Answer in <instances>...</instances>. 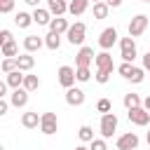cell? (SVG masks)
I'll return each instance as SVG.
<instances>
[{
    "mask_svg": "<svg viewBox=\"0 0 150 150\" xmlns=\"http://www.w3.org/2000/svg\"><path fill=\"white\" fill-rule=\"evenodd\" d=\"M120 56H122V61H127V63H134V61H136L138 52H136V42H134L131 35L120 38Z\"/></svg>",
    "mask_w": 150,
    "mask_h": 150,
    "instance_id": "6da1fadb",
    "label": "cell"
},
{
    "mask_svg": "<svg viewBox=\"0 0 150 150\" xmlns=\"http://www.w3.org/2000/svg\"><path fill=\"white\" fill-rule=\"evenodd\" d=\"M98 129H101V138H112V134L117 131V115L115 112H105V115H101V124H98Z\"/></svg>",
    "mask_w": 150,
    "mask_h": 150,
    "instance_id": "7a4b0ae2",
    "label": "cell"
},
{
    "mask_svg": "<svg viewBox=\"0 0 150 150\" xmlns=\"http://www.w3.org/2000/svg\"><path fill=\"white\" fill-rule=\"evenodd\" d=\"M84 35H87V26H84L82 21H75V23H70V28H68V33H66V40H68L70 45L82 47Z\"/></svg>",
    "mask_w": 150,
    "mask_h": 150,
    "instance_id": "3957f363",
    "label": "cell"
},
{
    "mask_svg": "<svg viewBox=\"0 0 150 150\" xmlns=\"http://www.w3.org/2000/svg\"><path fill=\"white\" fill-rule=\"evenodd\" d=\"M148 23H150V19H148L145 14H136V16L129 21V35H131V38H141V35L148 30Z\"/></svg>",
    "mask_w": 150,
    "mask_h": 150,
    "instance_id": "277c9868",
    "label": "cell"
},
{
    "mask_svg": "<svg viewBox=\"0 0 150 150\" xmlns=\"http://www.w3.org/2000/svg\"><path fill=\"white\" fill-rule=\"evenodd\" d=\"M56 75H59V84H61L63 89H70V87H75V82H77V75H75V68H73V66H61V68L56 70Z\"/></svg>",
    "mask_w": 150,
    "mask_h": 150,
    "instance_id": "5b68a950",
    "label": "cell"
},
{
    "mask_svg": "<svg viewBox=\"0 0 150 150\" xmlns=\"http://www.w3.org/2000/svg\"><path fill=\"white\" fill-rule=\"evenodd\" d=\"M40 131L45 136H54L59 131V120H56V112H42V120H40Z\"/></svg>",
    "mask_w": 150,
    "mask_h": 150,
    "instance_id": "8992f818",
    "label": "cell"
},
{
    "mask_svg": "<svg viewBox=\"0 0 150 150\" xmlns=\"http://www.w3.org/2000/svg\"><path fill=\"white\" fill-rule=\"evenodd\" d=\"M117 38H120V35H117V28H115V26H108V28H103L101 35H98V47H101L103 52H108V49L117 42Z\"/></svg>",
    "mask_w": 150,
    "mask_h": 150,
    "instance_id": "52a82bcc",
    "label": "cell"
},
{
    "mask_svg": "<svg viewBox=\"0 0 150 150\" xmlns=\"http://www.w3.org/2000/svg\"><path fill=\"white\" fill-rule=\"evenodd\" d=\"M127 117H129V122L136 124V127H148V124H150V112H148L143 105H141V108L127 110Z\"/></svg>",
    "mask_w": 150,
    "mask_h": 150,
    "instance_id": "ba28073f",
    "label": "cell"
},
{
    "mask_svg": "<svg viewBox=\"0 0 150 150\" xmlns=\"http://www.w3.org/2000/svg\"><path fill=\"white\" fill-rule=\"evenodd\" d=\"M138 143H141V138H138V134H136V131H127V134H122V136L115 141L117 150H136V148H138Z\"/></svg>",
    "mask_w": 150,
    "mask_h": 150,
    "instance_id": "9c48e42d",
    "label": "cell"
},
{
    "mask_svg": "<svg viewBox=\"0 0 150 150\" xmlns=\"http://www.w3.org/2000/svg\"><path fill=\"white\" fill-rule=\"evenodd\" d=\"M94 59H96L94 49H91V47H87V45H82V47H80V52L75 54V68H89Z\"/></svg>",
    "mask_w": 150,
    "mask_h": 150,
    "instance_id": "30bf717a",
    "label": "cell"
},
{
    "mask_svg": "<svg viewBox=\"0 0 150 150\" xmlns=\"http://www.w3.org/2000/svg\"><path fill=\"white\" fill-rule=\"evenodd\" d=\"M94 66H96V70H108V73H112V70H115V63H112L110 52H101V54H96Z\"/></svg>",
    "mask_w": 150,
    "mask_h": 150,
    "instance_id": "8fae6325",
    "label": "cell"
},
{
    "mask_svg": "<svg viewBox=\"0 0 150 150\" xmlns=\"http://www.w3.org/2000/svg\"><path fill=\"white\" fill-rule=\"evenodd\" d=\"M84 91L80 89V87H70V89H66V103L68 105H73V108H77V105H82L84 103Z\"/></svg>",
    "mask_w": 150,
    "mask_h": 150,
    "instance_id": "7c38bea8",
    "label": "cell"
},
{
    "mask_svg": "<svg viewBox=\"0 0 150 150\" xmlns=\"http://www.w3.org/2000/svg\"><path fill=\"white\" fill-rule=\"evenodd\" d=\"M28 94H30V91H26L23 87H21V89H12L9 103H12L14 108H26V105H28Z\"/></svg>",
    "mask_w": 150,
    "mask_h": 150,
    "instance_id": "4fadbf2b",
    "label": "cell"
},
{
    "mask_svg": "<svg viewBox=\"0 0 150 150\" xmlns=\"http://www.w3.org/2000/svg\"><path fill=\"white\" fill-rule=\"evenodd\" d=\"M42 47H45V38H40V35H26V38H23V49H26L28 54L40 52Z\"/></svg>",
    "mask_w": 150,
    "mask_h": 150,
    "instance_id": "5bb4252c",
    "label": "cell"
},
{
    "mask_svg": "<svg viewBox=\"0 0 150 150\" xmlns=\"http://www.w3.org/2000/svg\"><path fill=\"white\" fill-rule=\"evenodd\" d=\"M52 19H54V16H52V12H49L47 7H35V9H33V21H35L38 26H49Z\"/></svg>",
    "mask_w": 150,
    "mask_h": 150,
    "instance_id": "9a60e30c",
    "label": "cell"
},
{
    "mask_svg": "<svg viewBox=\"0 0 150 150\" xmlns=\"http://www.w3.org/2000/svg\"><path fill=\"white\" fill-rule=\"evenodd\" d=\"M40 120H42V115H38L35 110H28V112L21 115V127L23 129H38L40 127Z\"/></svg>",
    "mask_w": 150,
    "mask_h": 150,
    "instance_id": "2e32d148",
    "label": "cell"
},
{
    "mask_svg": "<svg viewBox=\"0 0 150 150\" xmlns=\"http://www.w3.org/2000/svg\"><path fill=\"white\" fill-rule=\"evenodd\" d=\"M16 66H19V70H21V73H30V70H33V66H35V56H33V54H28V52H23V54H19V56H16Z\"/></svg>",
    "mask_w": 150,
    "mask_h": 150,
    "instance_id": "e0dca14e",
    "label": "cell"
},
{
    "mask_svg": "<svg viewBox=\"0 0 150 150\" xmlns=\"http://www.w3.org/2000/svg\"><path fill=\"white\" fill-rule=\"evenodd\" d=\"M68 0H47V9L52 12V16H63L68 12Z\"/></svg>",
    "mask_w": 150,
    "mask_h": 150,
    "instance_id": "ac0fdd59",
    "label": "cell"
},
{
    "mask_svg": "<svg viewBox=\"0 0 150 150\" xmlns=\"http://www.w3.org/2000/svg\"><path fill=\"white\" fill-rule=\"evenodd\" d=\"M89 2H91V0H70L68 14H70V16H82V14L89 9Z\"/></svg>",
    "mask_w": 150,
    "mask_h": 150,
    "instance_id": "d6986e66",
    "label": "cell"
},
{
    "mask_svg": "<svg viewBox=\"0 0 150 150\" xmlns=\"http://www.w3.org/2000/svg\"><path fill=\"white\" fill-rule=\"evenodd\" d=\"M68 28H70V23H68V19H63V16H54V19H52V23H49V30H52V33H56V35L68 33Z\"/></svg>",
    "mask_w": 150,
    "mask_h": 150,
    "instance_id": "ffe728a7",
    "label": "cell"
},
{
    "mask_svg": "<svg viewBox=\"0 0 150 150\" xmlns=\"http://www.w3.org/2000/svg\"><path fill=\"white\" fill-rule=\"evenodd\" d=\"M23 80H26V73H21V70H14V73L5 75V82L9 84V89H21L23 87Z\"/></svg>",
    "mask_w": 150,
    "mask_h": 150,
    "instance_id": "44dd1931",
    "label": "cell"
},
{
    "mask_svg": "<svg viewBox=\"0 0 150 150\" xmlns=\"http://www.w3.org/2000/svg\"><path fill=\"white\" fill-rule=\"evenodd\" d=\"M122 103H124V108H127V110H131V108H141V105H143V98H141L138 94L129 91V94H124Z\"/></svg>",
    "mask_w": 150,
    "mask_h": 150,
    "instance_id": "7402d4cb",
    "label": "cell"
},
{
    "mask_svg": "<svg viewBox=\"0 0 150 150\" xmlns=\"http://www.w3.org/2000/svg\"><path fill=\"white\" fill-rule=\"evenodd\" d=\"M14 23H16L19 28H28V26L35 23V21H33V14H28V12H16V14H14Z\"/></svg>",
    "mask_w": 150,
    "mask_h": 150,
    "instance_id": "603a6c76",
    "label": "cell"
},
{
    "mask_svg": "<svg viewBox=\"0 0 150 150\" xmlns=\"http://www.w3.org/2000/svg\"><path fill=\"white\" fill-rule=\"evenodd\" d=\"M45 47H47V49H52V52H56V49L61 47V35H56V33H52V30H49V33L45 35Z\"/></svg>",
    "mask_w": 150,
    "mask_h": 150,
    "instance_id": "cb8c5ba5",
    "label": "cell"
},
{
    "mask_svg": "<svg viewBox=\"0 0 150 150\" xmlns=\"http://www.w3.org/2000/svg\"><path fill=\"white\" fill-rule=\"evenodd\" d=\"M77 138H80L82 143H91V141H94V129H91L89 124H82V127L77 129Z\"/></svg>",
    "mask_w": 150,
    "mask_h": 150,
    "instance_id": "d4e9b609",
    "label": "cell"
},
{
    "mask_svg": "<svg viewBox=\"0 0 150 150\" xmlns=\"http://www.w3.org/2000/svg\"><path fill=\"white\" fill-rule=\"evenodd\" d=\"M91 12H94V19H105V16H108V12H110V7H108V2L103 0V2H96Z\"/></svg>",
    "mask_w": 150,
    "mask_h": 150,
    "instance_id": "484cf974",
    "label": "cell"
},
{
    "mask_svg": "<svg viewBox=\"0 0 150 150\" xmlns=\"http://www.w3.org/2000/svg\"><path fill=\"white\" fill-rule=\"evenodd\" d=\"M2 56L5 59H16V54H19V45L16 42H7V45H2Z\"/></svg>",
    "mask_w": 150,
    "mask_h": 150,
    "instance_id": "4316f807",
    "label": "cell"
},
{
    "mask_svg": "<svg viewBox=\"0 0 150 150\" xmlns=\"http://www.w3.org/2000/svg\"><path fill=\"white\" fill-rule=\"evenodd\" d=\"M40 87V77L38 75H30V73H26V80H23V89L26 91H35Z\"/></svg>",
    "mask_w": 150,
    "mask_h": 150,
    "instance_id": "83f0119b",
    "label": "cell"
},
{
    "mask_svg": "<svg viewBox=\"0 0 150 150\" xmlns=\"http://www.w3.org/2000/svg\"><path fill=\"white\" fill-rule=\"evenodd\" d=\"M145 80V70H143V66L138 68V66H134V73L129 75V82H134V84H141Z\"/></svg>",
    "mask_w": 150,
    "mask_h": 150,
    "instance_id": "f1b7e54d",
    "label": "cell"
},
{
    "mask_svg": "<svg viewBox=\"0 0 150 150\" xmlns=\"http://www.w3.org/2000/svg\"><path fill=\"white\" fill-rule=\"evenodd\" d=\"M2 73L5 75H9V73H14V70H19V66H16V59H2Z\"/></svg>",
    "mask_w": 150,
    "mask_h": 150,
    "instance_id": "f546056e",
    "label": "cell"
},
{
    "mask_svg": "<svg viewBox=\"0 0 150 150\" xmlns=\"http://www.w3.org/2000/svg\"><path fill=\"white\" fill-rule=\"evenodd\" d=\"M117 73H120L124 80H129V75L134 73V63H127V61H122V63L117 66Z\"/></svg>",
    "mask_w": 150,
    "mask_h": 150,
    "instance_id": "4dcf8cb0",
    "label": "cell"
},
{
    "mask_svg": "<svg viewBox=\"0 0 150 150\" xmlns=\"http://www.w3.org/2000/svg\"><path fill=\"white\" fill-rule=\"evenodd\" d=\"M96 110H98L101 115H105V112H112V103H110L108 98H98V101H96Z\"/></svg>",
    "mask_w": 150,
    "mask_h": 150,
    "instance_id": "1f68e13d",
    "label": "cell"
},
{
    "mask_svg": "<svg viewBox=\"0 0 150 150\" xmlns=\"http://www.w3.org/2000/svg\"><path fill=\"white\" fill-rule=\"evenodd\" d=\"M77 82H89L91 80V68H75Z\"/></svg>",
    "mask_w": 150,
    "mask_h": 150,
    "instance_id": "d6a6232c",
    "label": "cell"
},
{
    "mask_svg": "<svg viewBox=\"0 0 150 150\" xmlns=\"http://www.w3.org/2000/svg\"><path fill=\"white\" fill-rule=\"evenodd\" d=\"M89 150H108V143H105V138H94V141L89 143Z\"/></svg>",
    "mask_w": 150,
    "mask_h": 150,
    "instance_id": "836d02e7",
    "label": "cell"
},
{
    "mask_svg": "<svg viewBox=\"0 0 150 150\" xmlns=\"http://www.w3.org/2000/svg\"><path fill=\"white\" fill-rule=\"evenodd\" d=\"M110 75H112V73H108V70H96V75H94V80H96L98 84H105V82L110 80Z\"/></svg>",
    "mask_w": 150,
    "mask_h": 150,
    "instance_id": "e575fe53",
    "label": "cell"
},
{
    "mask_svg": "<svg viewBox=\"0 0 150 150\" xmlns=\"http://www.w3.org/2000/svg\"><path fill=\"white\" fill-rule=\"evenodd\" d=\"M7 42H14V40H12V33L7 28H2L0 30V45H7Z\"/></svg>",
    "mask_w": 150,
    "mask_h": 150,
    "instance_id": "d590c367",
    "label": "cell"
},
{
    "mask_svg": "<svg viewBox=\"0 0 150 150\" xmlns=\"http://www.w3.org/2000/svg\"><path fill=\"white\" fill-rule=\"evenodd\" d=\"M9 105H12V103H9L7 98H0V115H7V110H9Z\"/></svg>",
    "mask_w": 150,
    "mask_h": 150,
    "instance_id": "8d00e7d4",
    "label": "cell"
},
{
    "mask_svg": "<svg viewBox=\"0 0 150 150\" xmlns=\"http://www.w3.org/2000/svg\"><path fill=\"white\" fill-rule=\"evenodd\" d=\"M143 70H145V73H150V52H145V54H143Z\"/></svg>",
    "mask_w": 150,
    "mask_h": 150,
    "instance_id": "74e56055",
    "label": "cell"
},
{
    "mask_svg": "<svg viewBox=\"0 0 150 150\" xmlns=\"http://www.w3.org/2000/svg\"><path fill=\"white\" fill-rule=\"evenodd\" d=\"M7 89H9V84H7V82H0V98H7V96H9Z\"/></svg>",
    "mask_w": 150,
    "mask_h": 150,
    "instance_id": "f35d334b",
    "label": "cell"
},
{
    "mask_svg": "<svg viewBox=\"0 0 150 150\" xmlns=\"http://www.w3.org/2000/svg\"><path fill=\"white\" fill-rule=\"evenodd\" d=\"M108 2V7H120L122 5V0H105Z\"/></svg>",
    "mask_w": 150,
    "mask_h": 150,
    "instance_id": "ab89813d",
    "label": "cell"
},
{
    "mask_svg": "<svg viewBox=\"0 0 150 150\" xmlns=\"http://www.w3.org/2000/svg\"><path fill=\"white\" fill-rule=\"evenodd\" d=\"M23 2H26V5H30V7H33V9H35V7H38V5H40V0H23Z\"/></svg>",
    "mask_w": 150,
    "mask_h": 150,
    "instance_id": "60d3db41",
    "label": "cell"
},
{
    "mask_svg": "<svg viewBox=\"0 0 150 150\" xmlns=\"http://www.w3.org/2000/svg\"><path fill=\"white\" fill-rule=\"evenodd\" d=\"M143 108L150 112V96H145V98H143Z\"/></svg>",
    "mask_w": 150,
    "mask_h": 150,
    "instance_id": "b9f144b4",
    "label": "cell"
},
{
    "mask_svg": "<svg viewBox=\"0 0 150 150\" xmlns=\"http://www.w3.org/2000/svg\"><path fill=\"white\" fill-rule=\"evenodd\" d=\"M73 150H89V148H84V145H75Z\"/></svg>",
    "mask_w": 150,
    "mask_h": 150,
    "instance_id": "7bdbcfd3",
    "label": "cell"
},
{
    "mask_svg": "<svg viewBox=\"0 0 150 150\" xmlns=\"http://www.w3.org/2000/svg\"><path fill=\"white\" fill-rule=\"evenodd\" d=\"M145 141H148V145H150V131H148V136H145Z\"/></svg>",
    "mask_w": 150,
    "mask_h": 150,
    "instance_id": "ee69618b",
    "label": "cell"
},
{
    "mask_svg": "<svg viewBox=\"0 0 150 150\" xmlns=\"http://www.w3.org/2000/svg\"><path fill=\"white\" fill-rule=\"evenodd\" d=\"M91 2H94V5H96V2H103V0H91Z\"/></svg>",
    "mask_w": 150,
    "mask_h": 150,
    "instance_id": "f6af8a7d",
    "label": "cell"
},
{
    "mask_svg": "<svg viewBox=\"0 0 150 150\" xmlns=\"http://www.w3.org/2000/svg\"><path fill=\"white\" fill-rule=\"evenodd\" d=\"M141 2H150V0H141Z\"/></svg>",
    "mask_w": 150,
    "mask_h": 150,
    "instance_id": "bcb514c9",
    "label": "cell"
}]
</instances>
